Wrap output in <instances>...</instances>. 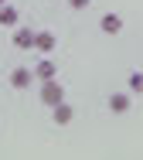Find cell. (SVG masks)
Listing matches in <instances>:
<instances>
[{"instance_id": "obj_12", "label": "cell", "mask_w": 143, "mask_h": 160, "mask_svg": "<svg viewBox=\"0 0 143 160\" xmlns=\"http://www.w3.org/2000/svg\"><path fill=\"white\" fill-rule=\"evenodd\" d=\"M3 3H7V0H0V7H3Z\"/></svg>"}, {"instance_id": "obj_11", "label": "cell", "mask_w": 143, "mask_h": 160, "mask_svg": "<svg viewBox=\"0 0 143 160\" xmlns=\"http://www.w3.org/2000/svg\"><path fill=\"white\" fill-rule=\"evenodd\" d=\"M65 3H68L72 10H85V7H89V3H92V0H65Z\"/></svg>"}, {"instance_id": "obj_7", "label": "cell", "mask_w": 143, "mask_h": 160, "mask_svg": "<svg viewBox=\"0 0 143 160\" xmlns=\"http://www.w3.org/2000/svg\"><path fill=\"white\" fill-rule=\"evenodd\" d=\"M34 78L37 82H51V78H55V62H51V58H41V62L34 65Z\"/></svg>"}, {"instance_id": "obj_8", "label": "cell", "mask_w": 143, "mask_h": 160, "mask_svg": "<svg viewBox=\"0 0 143 160\" xmlns=\"http://www.w3.org/2000/svg\"><path fill=\"white\" fill-rule=\"evenodd\" d=\"M99 28H102L106 34H119V31H123V17L109 10V14H102V21H99Z\"/></svg>"}, {"instance_id": "obj_5", "label": "cell", "mask_w": 143, "mask_h": 160, "mask_svg": "<svg viewBox=\"0 0 143 160\" xmlns=\"http://www.w3.org/2000/svg\"><path fill=\"white\" fill-rule=\"evenodd\" d=\"M55 44H58V41H55V34H51V31H37L34 34V48L41 51V55H51Z\"/></svg>"}, {"instance_id": "obj_4", "label": "cell", "mask_w": 143, "mask_h": 160, "mask_svg": "<svg viewBox=\"0 0 143 160\" xmlns=\"http://www.w3.org/2000/svg\"><path fill=\"white\" fill-rule=\"evenodd\" d=\"M34 34L37 31H31V28H17V31H14V48L31 51V48H34Z\"/></svg>"}, {"instance_id": "obj_2", "label": "cell", "mask_w": 143, "mask_h": 160, "mask_svg": "<svg viewBox=\"0 0 143 160\" xmlns=\"http://www.w3.org/2000/svg\"><path fill=\"white\" fill-rule=\"evenodd\" d=\"M130 106H133V92H112V96L106 99V109H109V112H116V116L130 112Z\"/></svg>"}, {"instance_id": "obj_1", "label": "cell", "mask_w": 143, "mask_h": 160, "mask_svg": "<svg viewBox=\"0 0 143 160\" xmlns=\"http://www.w3.org/2000/svg\"><path fill=\"white\" fill-rule=\"evenodd\" d=\"M41 102L51 109V106H58V102H65V89L51 78V82H41Z\"/></svg>"}, {"instance_id": "obj_3", "label": "cell", "mask_w": 143, "mask_h": 160, "mask_svg": "<svg viewBox=\"0 0 143 160\" xmlns=\"http://www.w3.org/2000/svg\"><path fill=\"white\" fill-rule=\"evenodd\" d=\"M51 119H55V126H68L75 119V109L68 102H58V106H51Z\"/></svg>"}, {"instance_id": "obj_10", "label": "cell", "mask_w": 143, "mask_h": 160, "mask_svg": "<svg viewBox=\"0 0 143 160\" xmlns=\"http://www.w3.org/2000/svg\"><path fill=\"white\" fill-rule=\"evenodd\" d=\"M126 85H130V92H133V96H143V72H130Z\"/></svg>"}, {"instance_id": "obj_6", "label": "cell", "mask_w": 143, "mask_h": 160, "mask_svg": "<svg viewBox=\"0 0 143 160\" xmlns=\"http://www.w3.org/2000/svg\"><path fill=\"white\" fill-rule=\"evenodd\" d=\"M31 82H34V72H31V68H14V72H10V85H14V89H27Z\"/></svg>"}, {"instance_id": "obj_9", "label": "cell", "mask_w": 143, "mask_h": 160, "mask_svg": "<svg viewBox=\"0 0 143 160\" xmlns=\"http://www.w3.org/2000/svg\"><path fill=\"white\" fill-rule=\"evenodd\" d=\"M0 28H17V7H10V3L0 7Z\"/></svg>"}]
</instances>
